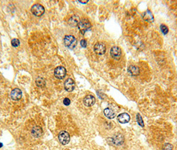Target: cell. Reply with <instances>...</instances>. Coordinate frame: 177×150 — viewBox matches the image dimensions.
Wrapping results in <instances>:
<instances>
[{
    "label": "cell",
    "mask_w": 177,
    "mask_h": 150,
    "mask_svg": "<svg viewBox=\"0 0 177 150\" xmlns=\"http://www.w3.org/2000/svg\"><path fill=\"white\" fill-rule=\"evenodd\" d=\"M91 28V24L87 19H82L81 21H80L78 25V28L82 34H85V33L89 30Z\"/></svg>",
    "instance_id": "2"
},
{
    "label": "cell",
    "mask_w": 177,
    "mask_h": 150,
    "mask_svg": "<svg viewBox=\"0 0 177 150\" xmlns=\"http://www.w3.org/2000/svg\"><path fill=\"white\" fill-rule=\"evenodd\" d=\"M64 87L67 92H71L74 90L75 88V82L72 79L69 78L64 83Z\"/></svg>",
    "instance_id": "8"
},
{
    "label": "cell",
    "mask_w": 177,
    "mask_h": 150,
    "mask_svg": "<svg viewBox=\"0 0 177 150\" xmlns=\"http://www.w3.org/2000/svg\"><path fill=\"white\" fill-rule=\"evenodd\" d=\"M88 1V0H86V1H79V3H81V4H87Z\"/></svg>",
    "instance_id": "25"
},
{
    "label": "cell",
    "mask_w": 177,
    "mask_h": 150,
    "mask_svg": "<svg viewBox=\"0 0 177 150\" xmlns=\"http://www.w3.org/2000/svg\"><path fill=\"white\" fill-rule=\"evenodd\" d=\"M117 119L120 124H127L131 119V116L127 113H122V114H120L118 115Z\"/></svg>",
    "instance_id": "9"
},
{
    "label": "cell",
    "mask_w": 177,
    "mask_h": 150,
    "mask_svg": "<svg viewBox=\"0 0 177 150\" xmlns=\"http://www.w3.org/2000/svg\"><path fill=\"white\" fill-rule=\"evenodd\" d=\"M66 73H67L66 69L63 67V66H58L57 68H55V71H54L55 77L57 79H59V80H62V79L65 77Z\"/></svg>",
    "instance_id": "4"
},
{
    "label": "cell",
    "mask_w": 177,
    "mask_h": 150,
    "mask_svg": "<svg viewBox=\"0 0 177 150\" xmlns=\"http://www.w3.org/2000/svg\"><path fill=\"white\" fill-rule=\"evenodd\" d=\"M2 146H3V144H2L1 143H0V148H1Z\"/></svg>",
    "instance_id": "26"
},
{
    "label": "cell",
    "mask_w": 177,
    "mask_h": 150,
    "mask_svg": "<svg viewBox=\"0 0 177 150\" xmlns=\"http://www.w3.org/2000/svg\"><path fill=\"white\" fill-rule=\"evenodd\" d=\"M80 22V19L77 16H71L68 21V23L71 26L75 27L78 26L79 23Z\"/></svg>",
    "instance_id": "14"
},
{
    "label": "cell",
    "mask_w": 177,
    "mask_h": 150,
    "mask_svg": "<svg viewBox=\"0 0 177 150\" xmlns=\"http://www.w3.org/2000/svg\"><path fill=\"white\" fill-rule=\"evenodd\" d=\"M121 50L119 47L113 46L110 49V54L111 57L116 60H119L120 57H121Z\"/></svg>",
    "instance_id": "6"
},
{
    "label": "cell",
    "mask_w": 177,
    "mask_h": 150,
    "mask_svg": "<svg viewBox=\"0 0 177 150\" xmlns=\"http://www.w3.org/2000/svg\"><path fill=\"white\" fill-rule=\"evenodd\" d=\"M81 45L83 48H86L87 45V41L85 40V39H82L81 41Z\"/></svg>",
    "instance_id": "23"
},
{
    "label": "cell",
    "mask_w": 177,
    "mask_h": 150,
    "mask_svg": "<svg viewBox=\"0 0 177 150\" xmlns=\"http://www.w3.org/2000/svg\"><path fill=\"white\" fill-rule=\"evenodd\" d=\"M136 117H137V123H138V124L140 125V126L144 127V122H143V120H142L141 115L139 114H137Z\"/></svg>",
    "instance_id": "19"
},
{
    "label": "cell",
    "mask_w": 177,
    "mask_h": 150,
    "mask_svg": "<svg viewBox=\"0 0 177 150\" xmlns=\"http://www.w3.org/2000/svg\"><path fill=\"white\" fill-rule=\"evenodd\" d=\"M31 11L34 16L37 17H40L43 16L44 13H45V8H44V7L42 5L37 4L33 5V6L31 7Z\"/></svg>",
    "instance_id": "3"
},
{
    "label": "cell",
    "mask_w": 177,
    "mask_h": 150,
    "mask_svg": "<svg viewBox=\"0 0 177 150\" xmlns=\"http://www.w3.org/2000/svg\"><path fill=\"white\" fill-rule=\"evenodd\" d=\"M59 140L62 145H67L70 141V136L69 133L65 131H62L58 136Z\"/></svg>",
    "instance_id": "5"
},
{
    "label": "cell",
    "mask_w": 177,
    "mask_h": 150,
    "mask_svg": "<svg viewBox=\"0 0 177 150\" xmlns=\"http://www.w3.org/2000/svg\"><path fill=\"white\" fill-rule=\"evenodd\" d=\"M22 97V92L21 91L18 89V88H16L11 91V99L15 101L19 100Z\"/></svg>",
    "instance_id": "11"
},
{
    "label": "cell",
    "mask_w": 177,
    "mask_h": 150,
    "mask_svg": "<svg viewBox=\"0 0 177 150\" xmlns=\"http://www.w3.org/2000/svg\"><path fill=\"white\" fill-rule=\"evenodd\" d=\"M95 98L93 95H88L83 99V104L87 107H91L95 104Z\"/></svg>",
    "instance_id": "10"
},
{
    "label": "cell",
    "mask_w": 177,
    "mask_h": 150,
    "mask_svg": "<svg viewBox=\"0 0 177 150\" xmlns=\"http://www.w3.org/2000/svg\"><path fill=\"white\" fill-rule=\"evenodd\" d=\"M77 39L73 36H66L64 38V44L69 49H74L77 45Z\"/></svg>",
    "instance_id": "1"
},
{
    "label": "cell",
    "mask_w": 177,
    "mask_h": 150,
    "mask_svg": "<svg viewBox=\"0 0 177 150\" xmlns=\"http://www.w3.org/2000/svg\"><path fill=\"white\" fill-rule=\"evenodd\" d=\"M112 142L117 146H121L124 142V137L122 135H117L113 138Z\"/></svg>",
    "instance_id": "16"
},
{
    "label": "cell",
    "mask_w": 177,
    "mask_h": 150,
    "mask_svg": "<svg viewBox=\"0 0 177 150\" xmlns=\"http://www.w3.org/2000/svg\"><path fill=\"white\" fill-rule=\"evenodd\" d=\"M71 104V101L69 98H65L63 100V104L65 105H69Z\"/></svg>",
    "instance_id": "24"
},
{
    "label": "cell",
    "mask_w": 177,
    "mask_h": 150,
    "mask_svg": "<svg viewBox=\"0 0 177 150\" xmlns=\"http://www.w3.org/2000/svg\"><path fill=\"white\" fill-rule=\"evenodd\" d=\"M173 145H171V144H164V146L163 147V150H173Z\"/></svg>",
    "instance_id": "21"
},
{
    "label": "cell",
    "mask_w": 177,
    "mask_h": 150,
    "mask_svg": "<svg viewBox=\"0 0 177 150\" xmlns=\"http://www.w3.org/2000/svg\"><path fill=\"white\" fill-rule=\"evenodd\" d=\"M142 18H143L144 21L149 22V23H152V22L154 21L153 15H152V12L149 10L146 11L142 14Z\"/></svg>",
    "instance_id": "13"
},
{
    "label": "cell",
    "mask_w": 177,
    "mask_h": 150,
    "mask_svg": "<svg viewBox=\"0 0 177 150\" xmlns=\"http://www.w3.org/2000/svg\"><path fill=\"white\" fill-rule=\"evenodd\" d=\"M106 46L103 43L98 42L94 45V51L97 55H102L106 52Z\"/></svg>",
    "instance_id": "7"
},
{
    "label": "cell",
    "mask_w": 177,
    "mask_h": 150,
    "mask_svg": "<svg viewBox=\"0 0 177 150\" xmlns=\"http://www.w3.org/2000/svg\"><path fill=\"white\" fill-rule=\"evenodd\" d=\"M128 72L132 76L139 75L140 73V69L135 65H130L128 68Z\"/></svg>",
    "instance_id": "15"
},
{
    "label": "cell",
    "mask_w": 177,
    "mask_h": 150,
    "mask_svg": "<svg viewBox=\"0 0 177 150\" xmlns=\"http://www.w3.org/2000/svg\"><path fill=\"white\" fill-rule=\"evenodd\" d=\"M36 84L38 87H44L45 85V81L42 77H39L36 79Z\"/></svg>",
    "instance_id": "18"
},
{
    "label": "cell",
    "mask_w": 177,
    "mask_h": 150,
    "mask_svg": "<svg viewBox=\"0 0 177 150\" xmlns=\"http://www.w3.org/2000/svg\"><path fill=\"white\" fill-rule=\"evenodd\" d=\"M103 112H104V115L107 118H109V119H113V118H115V115H116L113 110L110 109V108H106V109H105Z\"/></svg>",
    "instance_id": "17"
},
{
    "label": "cell",
    "mask_w": 177,
    "mask_h": 150,
    "mask_svg": "<svg viewBox=\"0 0 177 150\" xmlns=\"http://www.w3.org/2000/svg\"><path fill=\"white\" fill-rule=\"evenodd\" d=\"M19 44H20V42H19V39H12L11 41V45L14 48H17V47H18L19 45Z\"/></svg>",
    "instance_id": "22"
},
{
    "label": "cell",
    "mask_w": 177,
    "mask_h": 150,
    "mask_svg": "<svg viewBox=\"0 0 177 150\" xmlns=\"http://www.w3.org/2000/svg\"><path fill=\"white\" fill-rule=\"evenodd\" d=\"M161 32L163 33L164 35H166V34L169 32L168 27L165 25H164V24H162V25H161Z\"/></svg>",
    "instance_id": "20"
},
{
    "label": "cell",
    "mask_w": 177,
    "mask_h": 150,
    "mask_svg": "<svg viewBox=\"0 0 177 150\" xmlns=\"http://www.w3.org/2000/svg\"><path fill=\"white\" fill-rule=\"evenodd\" d=\"M31 133L34 137H39L42 135L43 129L40 126H35L32 128Z\"/></svg>",
    "instance_id": "12"
}]
</instances>
